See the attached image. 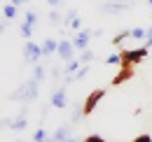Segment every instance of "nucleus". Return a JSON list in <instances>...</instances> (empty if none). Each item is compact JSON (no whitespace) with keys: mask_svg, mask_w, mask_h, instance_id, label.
Listing matches in <instances>:
<instances>
[{"mask_svg":"<svg viewBox=\"0 0 152 142\" xmlns=\"http://www.w3.org/2000/svg\"><path fill=\"white\" fill-rule=\"evenodd\" d=\"M91 37H94V33H91V28H82V30H77V33H73V47H75L77 51H84V49H89V42H91Z\"/></svg>","mask_w":152,"mask_h":142,"instance_id":"4","label":"nucleus"},{"mask_svg":"<svg viewBox=\"0 0 152 142\" xmlns=\"http://www.w3.org/2000/svg\"><path fill=\"white\" fill-rule=\"evenodd\" d=\"M28 0H12V5H17V7H21V5H26Z\"/></svg>","mask_w":152,"mask_h":142,"instance_id":"30","label":"nucleus"},{"mask_svg":"<svg viewBox=\"0 0 152 142\" xmlns=\"http://www.w3.org/2000/svg\"><path fill=\"white\" fill-rule=\"evenodd\" d=\"M26 126H28V121H26V117H17L14 121H10V128H12V130H23Z\"/></svg>","mask_w":152,"mask_h":142,"instance_id":"14","label":"nucleus"},{"mask_svg":"<svg viewBox=\"0 0 152 142\" xmlns=\"http://www.w3.org/2000/svg\"><path fill=\"white\" fill-rule=\"evenodd\" d=\"M56 49H58V42H56V40L47 37V40L42 42V56H52V54H56Z\"/></svg>","mask_w":152,"mask_h":142,"instance_id":"12","label":"nucleus"},{"mask_svg":"<svg viewBox=\"0 0 152 142\" xmlns=\"http://www.w3.org/2000/svg\"><path fill=\"white\" fill-rule=\"evenodd\" d=\"M7 21H10V19H0V33H5V28H7Z\"/></svg>","mask_w":152,"mask_h":142,"instance_id":"28","label":"nucleus"},{"mask_svg":"<svg viewBox=\"0 0 152 142\" xmlns=\"http://www.w3.org/2000/svg\"><path fill=\"white\" fill-rule=\"evenodd\" d=\"M103 98H105V89H94V91H91V93L84 98V103H82V112H84V117H89Z\"/></svg>","mask_w":152,"mask_h":142,"instance_id":"3","label":"nucleus"},{"mask_svg":"<svg viewBox=\"0 0 152 142\" xmlns=\"http://www.w3.org/2000/svg\"><path fill=\"white\" fill-rule=\"evenodd\" d=\"M133 142H152V135H150V133H143V135H138Z\"/></svg>","mask_w":152,"mask_h":142,"instance_id":"27","label":"nucleus"},{"mask_svg":"<svg viewBox=\"0 0 152 142\" xmlns=\"http://www.w3.org/2000/svg\"><path fill=\"white\" fill-rule=\"evenodd\" d=\"M35 23H38V14L33 12V9H28L26 12V19H23V23L19 26V33H21V37H28L33 35V28H35Z\"/></svg>","mask_w":152,"mask_h":142,"instance_id":"6","label":"nucleus"},{"mask_svg":"<svg viewBox=\"0 0 152 142\" xmlns=\"http://www.w3.org/2000/svg\"><path fill=\"white\" fill-rule=\"evenodd\" d=\"M131 7V2H108V5H103L101 9H103V14H113V17H119L124 9H129Z\"/></svg>","mask_w":152,"mask_h":142,"instance_id":"8","label":"nucleus"},{"mask_svg":"<svg viewBox=\"0 0 152 142\" xmlns=\"http://www.w3.org/2000/svg\"><path fill=\"white\" fill-rule=\"evenodd\" d=\"M68 142H80V140H75V138H70V140H68Z\"/></svg>","mask_w":152,"mask_h":142,"instance_id":"31","label":"nucleus"},{"mask_svg":"<svg viewBox=\"0 0 152 142\" xmlns=\"http://www.w3.org/2000/svg\"><path fill=\"white\" fill-rule=\"evenodd\" d=\"M82 142H108V140H103L101 135H87V138H84Z\"/></svg>","mask_w":152,"mask_h":142,"instance_id":"26","label":"nucleus"},{"mask_svg":"<svg viewBox=\"0 0 152 142\" xmlns=\"http://www.w3.org/2000/svg\"><path fill=\"white\" fill-rule=\"evenodd\" d=\"M45 75H47V72H45V65L35 63V68H33V79H35V82H42V79H45Z\"/></svg>","mask_w":152,"mask_h":142,"instance_id":"16","label":"nucleus"},{"mask_svg":"<svg viewBox=\"0 0 152 142\" xmlns=\"http://www.w3.org/2000/svg\"><path fill=\"white\" fill-rule=\"evenodd\" d=\"M105 63H108V65H122V56H119V54H110V56L105 58Z\"/></svg>","mask_w":152,"mask_h":142,"instance_id":"22","label":"nucleus"},{"mask_svg":"<svg viewBox=\"0 0 152 142\" xmlns=\"http://www.w3.org/2000/svg\"><path fill=\"white\" fill-rule=\"evenodd\" d=\"M148 30L145 28H131V40H145Z\"/></svg>","mask_w":152,"mask_h":142,"instance_id":"20","label":"nucleus"},{"mask_svg":"<svg viewBox=\"0 0 152 142\" xmlns=\"http://www.w3.org/2000/svg\"><path fill=\"white\" fill-rule=\"evenodd\" d=\"M117 2H131V0H117Z\"/></svg>","mask_w":152,"mask_h":142,"instance_id":"32","label":"nucleus"},{"mask_svg":"<svg viewBox=\"0 0 152 142\" xmlns=\"http://www.w3.org/2000/svg\"><path fill=\"white\" fill-rule=\"evenodd\" d=\"M75 17H77V9H68V14L63 17V26L68 28V23H70V21H73V19H75Z\"/></svg>","mask_w":152,"mask_h":142,"instance_id":"24","label":"nucleus"},{"mask_svg":"<svg viewBox=\"0 0 152 142\" xmlns=\"http://www.w3.org/2000/svg\"><path fill=\"white\" fill-rule=\"evenodd\" d=\"M17 12H19V9H17V5H12V2L2 7V17H5V19H14V17H17Z\"/></svg>","mask_w":152,"mask_h":142,"instance_id":"15","label":"nucleus"},{"mask_svg":"<svg viewBox=\"0 0 152 142\" xmlns=\"http://www.w3.org/2000/svg\"><path fill=\"white\" fill-rule=\"evenodd\" d=\"M126 37H131V30H129V28H126V30H122V33H119V35H115V40H113V44H115V47H119V44H122V42H124V40H126Z\"/></svg>","mask_w":152,"mask_h":142,"instance_id":"19","label":"nucleus"},{"mask_svg":"<svg viewBox=\"0 0 152 142\" xmlns=\"http://www.w3.org/2000/svg\"><path fill=\"white\" fill-rule=\"evenodd\" d=\"M68 28H70V30H75V33H77V30H82V19L75 17L73 21H70V23H68Z\"/></svg>","mask_w":152,"mask_h":142,"instance_id":"23","label":"nucleus"},{"mask_svg":"<svg viewBox=\"0 0 152 142\" xmlns=\"http://www.w3.org/2000/svg\"><path fill=\"white\" fill-rule=\"evenodd\" d=\"M70 128H73V124H66L61 126L58 130H54L52 135H49V142H68L73 135H70Z\"/></svg>","mask_w":152,"mask_h":142,"instance_id":"9","label":"nucleus"},{"mask_svg":"<svg viewBox=\"0 0 152 142\" xmlns=\"http://www.w3.org/2000/svg\"><path fill=\"white\" fill-rule=\"evenodd\" d=\"M17 142H23V140H17Z\"/></svg>","mask_w":152,"mask_h":142,"instance_id":"34","label":"nucleus"},{"mask_svg":"<svg viewBox=\"0 0 152 142\" xmlns=\"http://www.w3.org/2000/svg\"><path fill=\"white\" fill-rule=\"evenodd\" d=\"M91 61H94V51H91V49H84V51L80 54V63H82V65H89Z\"/></svg>","mask_w":152,"mask_h":142,"instance_id":"17","label":"nucleus"},{"mask_svg":"<svg viewBox=\"0 0 152 142\" xmlns=\"http://www.w3.org/2000/svg\"><path fill=\"white\" fill-rule=\"evenodd\" d=\"M131 75H133V65H119V75L113 77V86H119L122 82L131 79Z\"/></svg>","mask_w":152,"mask_h":142,"instance_id":"10","label":"nucleus"},{"mask_svg":"<svg viewBox=\"0 0 152 142\" xmlns=\"http://www.w3.org/2000/svg\"><path fill=\"white\" fill-rule=\"evenodd\" d=\"M40 58H42V44L26 42L23 44V61L31 63V65H35V63H40Z\"/></svg>","mask_w":152,"mask_h":142,"instance_id":"5","label":"nucleus"},{"mask_svg":"<svg viewBox=\"0 0 152 142\" xmlns=\"http://www.w3.org/2000/svg\"><path fill=\"white\" fill-rule=\"evenodd\" d=\"M33 142H49L47 130H45V128H38V130H35V135H33Z\"/></svg>","mask_w":152,"mask_h":142,"instance_id":"18","label":"nucleus"},{"mask_svg":"<svg viewBox=\"0 0 152 142\" xmlns=\"http://www.w3.org/2000/svg\"><path fill=\"white\" fill-rule=\"evenodd\" d=\"M38 86H40V82L28 79V82H26V84H21V86L14 91L10 98H12V100H19V103H33V100L38 98Z\"/></svg>","mask_w":152,"mask_h":142,"instance_id":"1","label":"nucleus"},{"mask_svg":"<svg viewBox=\"0 0 152 142\" xmlns=\"http://www.w3.org/2000/svg\"><path fill=\"white\" fill-rule=\"evenodd\" d=\"M89 68H91V65H82V68H80V70L75 72L73 82H80V79H84V77H87V72H89Z\"/></svg>","mask_w":152,"mask_h":142,"instance_id":"21","label":"nucleus"},{"mask_svg":"<svg viewBox=\"0 0 152 142\" xmlns=\"http://www.w3.org/2000/svg\"><path fill=\"white\" fill-rule=\"evenodd\" d=\"M143 47H148V49L152 47V26L148 28V35H145V40H143Z\"/></svg>","mask_w":152,"mask_h":142,"instance_id":"25","label":"nucleus"},{"mask_svg":"<svg viewBox=\"0 0 152 142\" xmlns=\"http://www.w3.org/2000/svg\"><path fill=\"white\" fill-rule=\"evenodd\" d=\"M52 105L54 107H66L68 105V96H66V86H61L52 93Z\"/></svg>","mask_w":152,"mask_h":142,"instance_id":"11","label":"nucleus"},{"mask_svg":"<svg viewBox=\"0 0 152 142\" xmlns=\"http://www.w3.org/2000/svg\"><path fill=\"white\" fill-rule=\"evenodd\" d=\"M148 5H152V0H148Z\"/></svg>","mask_w":152,"mask_h":142,"instance_id":"33","label":"nucleus"},{"mask_svg":"<svg viewBox=\"0 0 152 142\" xmlns=\"http://www.w3.org/2000/svg\"><path fill=\"white\" fill-rule=\"evenodd\" d=\"M56 54H58V58L66 61V63L73 61V56H75V47H73V42H70V40H61V42H58Z\"/></svg>","mask_w":152,"mask_h":142,"instance_id":"7","label":"nucleus"},{"mask_svg":"<svg viewBox=\"0 0 152 142\" xmlns=\"http://www.w3.org/2000/svg\"><path fill=\"white\" fill-rule=\"evenodd\" d=\"M148 47H138V49H122L119 56H122V65H138L145 56H148Z\"/></svg>","mask_w":152,"mask_h":142,"instance_id":"2","label":"nucleus"},{"mask_svg":"<svg viewBox=\"0 0 152 142\" xmlns=\"http://www.w3.org/2000/svg\"><path fill=\"white\" fill-rule=\"evenodd\" d=\"M61 2H63V0H47L49 7H61Z\"/></svg>","mask_w":152,"mask_h":142,"instance_id":"29","label":"nucleus"},{"mask_svg":"<svg viewBox=\"0 0 152 142\" xmlns=\"http://www.w3.org/2000/svg\"><path fill=\"white\" fill-rule=\"evenodd\" d=\"M49 21H52L54 26H63V17H61L58 7H52V12H49Z\"/></svg>","mask_w":152,"mask_h":142,"instance_id":"13","label":"nucleus"}]
</instances>
